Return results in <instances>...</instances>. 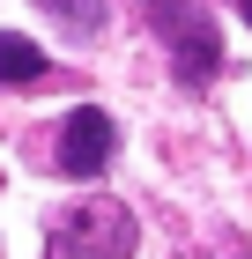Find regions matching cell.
Instances as JSON below:
<instances>
[{"label": "cell", "mask_w": 252, "mask_h": 259, "mask_svg": "<svg viewBox=\"0 0 252 259\" xmlns=\"http://www.w3.org/2000/svg\"><path fill=\"white\" fill-rule=\"evenodd\" d=\"M149 30L163 45H171V67L178 81H215V67H223V37H215V15L200 8V0H149Z\"/></svg>", "instance_id": "obj_1"}, {"label": "cell", "mask_w": 252, "mask_h": 259, "mask_svg": "<svg viewBox=\"0 0 252 259\" xmlns=\"http://www.w3.org/2000/svg\"><path fill=\"white\" fill-rule=\"evenodd\" d=\"M52 259H134V215L119 200H82L52 222Z\"/></svg>", "instance_id": "obj_2"}, {"label": "cell", "mask_w": 252, "mask_h": 259, "mask_svg": "<svg viewBox=\"0 0 252 259\" xmlns=\"http://www.w3.org/2000/svg\"><path fill=\"white\" fill-rule=\"evenodd\" d=\"M112 148H119V126L104 119L97 104H82V111H67V126H59V170L67 178H97L104 163H112Z\"/></svg>", "instance_id": "obj_3"}, {"label": "cell", "mask_w": 252, "mask_h": 259, "mask_svg": "<svg viewBox=\"0 0 252 259\" xmlns=\"http://www.w3.org/2000/svg\"><path fill=\"white\" fill-rule=\"evenodd\" d=\"M0 81H8V89H38V81H52V60H45L22 30H0Z\"/></svg>", "instance_id": "obj_4"}, {"label": "cell", "mask_w": 252, "mask_h": 259, "mask_svg": "<svg viewBox=\"0 0 252 259\" xmlns=\"http://www.w3.org/2000/svg\"><path fill=\"white\" fill-rule=\"evenodd\" d=\"M45 8H59V22H67L75 37H97L104 30V0H45Z\"/></svg>", "instance_id": "obj_5"}, {"label": "cell", "mask_w": 252, "mask_h": 259, "mask_svg": "<svg viewBox=\"0 0 252 259\" xmlns=\"http://www.w3.org/2000/svg\"><path fill=\"white\" fill-rule=\"evenodd\" d=\"M245 22H252V0H245Z\"/></svg>", "instance_id": "obj_6"}]
</instances>
